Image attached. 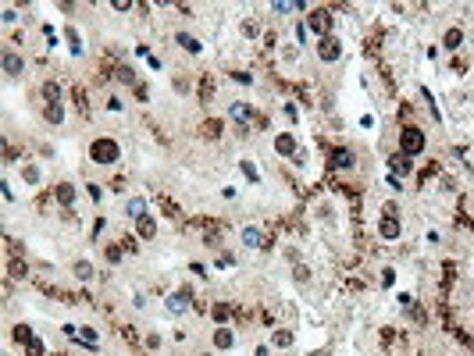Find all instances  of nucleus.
<instances>
[{
    "instance_id": "obj_1",
    "label": "nucleus",
    "mask_w": 474,
    "mask_h": 356,
    "mask_svg": "<svg viewBox=\"0 0 474 356\" xmlns=\"http://www.w3.org/2000/svg\"><path fill=\"white\" fill-rule=\"evenodd\" d=\"M121 157V146L111 139V136H100V139H93V146H89V160L93 164H114Z\"/></svg>"
},
{
    "instance_id": "obj_8",
    "label": "nucleus",
    "mask_w": 474,
    "mask_h": 356,
    "mask_svg": "<svg viewBox=\"0 0 474 356\" xmlns=\"http://www.w3.org/2000/svg\"><path fill=\"white\" fill-rule=\"evenodd\" d=\"M136 232H139V239H154V235H157V221L147 214V217L136 221Z\"/></svg>"
},
{
    "instance_id": "obj_5",
    "label": "nucleus",
    "mask_w": 474,
    "mask_h": 356,
    "mask_svg": "<svg viewBox=\"0 0 474 356\" xmlns=\"http://www.w3.org/2000/svg\"><path fill=\"white\" fill-rule=\"evenodd\" d=\"M4 71H7L11 78H18V75L25 71V65H22V57H18L14 50H4Z\"/></svg>"
},
{
    "instance_id": "obj_20",
    "label": "nucleus",
    "mask_w": 474,
    "mask_h": 356,
    "mask_svg": "<svg viewBox=\"0 0 474 356\" xmlns=\"http://www.w3.org/2000/svg\"><path fill=\"white\" fill-rule=\"evenodd\" d=\"M460 47V29H449L446 32V50H457Z\"/></svg>"
},
{
    "instance_id": "obj_16",
    "label": "nucleus",
    "mask_w": 474,
    "mask_h": 356,
    "mask_svg": "<svg viewBox=\"0 0 474 356\" xmlns=\"http://www.w3.org/2000/svg\"><path fill=\"white\" fill-rule=\"evenodd\" d=\"M214 346H218V349H229V346H232V331H229V328H218V331H214Z\"/></svg>"
},
{
    "instance_id": "obj_9",
    "label": "nucleus",
    "mask_w": 474,
    "mask_h": 356,
    "mask_svg": "<svg viewBox=\"0 0 474 356\" xmlns=\"http://www.w3.org/2000/svg\"><path fill=\"white\" fill-rule=\"evenodd\" d=\"M307 29H314V32H321V36H328V11H314L311 22H307Z\"/></svg>"
},
{
    "instance_id": "obj_18",
    "label": "nucleus",
    "mask_w": 474,
    "mask_h": 356,
    "mask_svg": "<svg viewBox=\"0 0 474 356\" xmlns=\"http://www.w3.org/2000/svg\"><path fill=\"white\" fill-rule=\"evenodd\" d=\"M75 275H79L82 282H89V278H93V264H89V260H79V264H75Z\"/></svg>"
},
{
    "instance_id": "obj_23",
    "label": "nucleus",
    "mask_w": 474,
    "mask_h": 356,
    "mask_svg": "<svg viewBox=\"0 0 474 356\" xmlns=\"http://www.w3.org/2000/svg\"><path fill=\"white\" fill-rule=\"evenodd\" d=\"M14 339H18V342H25V346H29V342H32V331H29V328H25V324H18V328H14Z\"/></svg>"
},
{
    "instance_id": "obj_13",
    "label": "nucleus",
    "mask_w": 474,
    "mask_h": 356,
    "mask_svg": "<svg viewBox=\"0 0 474 356\" xmlns=\"http://www.w3.org/2000/svg\"><path fill=\"white\" fill-rule=\"evenodd\" d=\"M229 114H232V121H236V125H242V129L250 125V107H242L239 100L232 103V107H229Z\"/></svg>"
},
{
    "instance_id": "obj_22",
    "label": "nucleus",
    "mask_w": 474,
    "mask_h": 356,
    "mask_svg": "<svg viewBox=\"0 0 474 356\" xmlns=\"http://www.w3.org/2000/svg\"><path fill=\"white\" fill-rule=\"evenodd\" d=\"M271 342H275L278 349H285V346H293V335H289V331H275V339H271Z\"/></svg>"
},
{
    "instance_id": "obj_21",
    "label": "nucleus",
    "mask_w": 474,
    "mask_h": 356,
    "mask_svg": "<svg viewBox=\"0 0 474 356\" xmlns=\"http://www.w3.org/2000/svg\"><path fill=\"white\" fill-rule=\"evenodd\" d=\"M47 118H50L54 125H61V118H65V111H61V103H50V107H47Z\"/></svg>"
},
{
    "instance_id": "obj_12",
    "label": "nucleus",
    "mask_w": 474,
    "mask_h": 356,
    "mask_svg": "<svg viewBox=\"0 0 474 356\" xmlns=\"http://www.w3.org/2000/svg\"><path fill=\"white\" fill-rule=\"evenodd\" d=\"M57 200H61L65 211H72L75 207V185H57Z\"/></svg>"
},
{
    "instance_id": "obj_3",
    "label": "nucleus",
    "mask_w": 474,
    "mask_h": 356,
    "mask_svg": "<svg viewBox=\"0 0 474 356\" xmlns=\"http://www.w3.org/2000/svg\"><path fill=\"white\" fill-rule=\"evenodd\" d=\"M339 54H342V47H339L335 36H321L317 39V57L321 61H339Z\"/></svg>"
},
{
    "instance_id": "obj_10",
    "label": "nucleus",
    "mask_w": 474,
    "mask_h": 356,
    "mask_svg": "<svg viewBox=\"0 0 474 356\" xmlns=\"http://www.w3.org/2000/svg\"><path fill=\"white\" fill-rule=\"evenodd\" d=\"M389 164H393V178H403V175H410V167H414V164H410V157H403V153H396Z\"/></svg>"
},
{
    "instance_id": "obj_30",
    "label": "nucleus",
    "mask_w": 474,
    "mask_h": 356,
    "mask_svg": "<svg viewBox=\"0 0 474 356\" xmlns=\"http://www.w3.org/2000/svg\"><path fill=\"white\" fill-rule=\"evenodd\" d=\"M296 36H300V43H307V39H311V29L300 22V25H296Z\"/></svg>"
},
{
    "instance_id": "obj_26",
    "label": "nucleus",
    "mask_w": 474,
    "mask_h": 356,
    "mask_svg": "<svg viewBox=\"0 0 474 356\" xmlns=\"http://www.w3.org/2000/svg\"><path fill=\"white\" fill-rule=\"evenodd\" d=\"M25 353H29V356H43V342H39V339H32V342L25 346Z\"/></svg>"
},
{
    "instance_id": "obj_4",
    "label": "nucleus",
    "mask_w": 474,
    "mask_h": 356,
    "mask_svg": "<svg viewBox=\"0 0 474 356\" xmlns=\"http://www.w3.org/2000/svg\"><path fill=\"white\" fill-rule=\"evenodd\" d=\"M378 232H382L385 239H399V221H396V207H385V217H382Z\"/></svg>"
},
{
    "instance_id": "obj_25",
    "label": "nucleus",
    "mask_w": 474,
    "mask_h": 356,
    "mask_svg": "<svg viewBox=\"0 0 474 356\" xmlns=\"http://www.w3.org/2000/svg\"><path fill=\"white\" fill-rule=\"evenodd\" d=\"M22 178H25L29 185H36V182H39V171H36V167H22Z\"/></svg>"
},
{
    "instance_id": "obj_24",
    "label": "nucleus",
    "mask_w": 474,
    "mask_h": 356,
    "mask_svg": "<svg viewBox=\"0 0 474 356\" xmlns=\"http://www.w3.org/2000/svg\"><path fill=\"white\" fill-rule=\"evenodd\" d=\"M178 43H182V47H186V50H193V54H196V50H200V43H196V39H193V36H186V32H182V36H178Z\"/></svg>"
},
{
    "instance_id": "obj_6",
    "label": "nucleus",
    "mask_w": 474,
    "mask_h": 356,
    "mask_svg": "<svg viewBox=\"0 0 474 356\" xmlns=\"http://www.w3.org/2000/svg\"><path fill=\"white\" fill-rule=\"evenodd\" d=\"M275 150L282 153V157H296L300 150H296V139L289 136V132H282V136H275Z\"/></svg>"
},
{
    "instance_id": "obj_2",
    "label": "nucleus",
    "mask_w": 474,
    "mask_h": 356,
    "mask_svg": "<svg viewBox=\"0 0 474 356\" xmlns=\"http://www.w3.org/2000/svg\"><path fill=\"white\" fill-rule=\"evenodd\" d=\"M421 150H424V132L414 129V125H406V129L399 132V153H403V157H417Z\"/></svg>"
},
{
    "instance_id": "obj_29",
    "label": "nucleus",
    "mask_w": 474,
    "mask_h": 356,
    "mask_svg": "<svg viewBox=\"0 0 474 356\" xmlns=\"http://www.w3.org/2000/svg\"><path fill=\"white\" fill-rule=\"evenodd\" d=\"M239 167H242V175H246V178H250V182H257V167H253V164H246V160H242V164H239Z\"/></svg>"
},
{
    "instance_id": "obj_14",
    "label": "nucleus",
    "mask_w": 474,
    "mask_h": 356,
    "mask_svg": "<svg viewBox=\"0 0 474 356\" xmlns=\"http://www.w3.org/2000/svg\"><path fill=\"white\" fill-rule=\"evenodd\" d=\"M125 214H129V217H136V221H139V217H147V203H143V200H139V196H132V200H129V203H125Z\"/></svg>"
},
{
    "instance_id": "obj_17",
    "label": "nucleus",
    "mask_w": 474,
    "mask_h": 356,
    "mask_svg": "<svg viewBox=\"0 0 474 356\" xmlns=\"http://www.w3.org/2000/svg\"><path fill=\"white\" fill-rule=\"evenodd\" d=\"M57 93H61V89H57V82H47V86H43V100H47V107H50V103H61V100H57Z\"/></svg>"
},
{
    "instance_id": "obj_27",
    "label": "nucleus",
    "mask_w": 474,
    "mask_h": 356,
    "mask_svg": "<svg viewBox=\"0 0 474 356\" xmlns=\"http://www.w3.org/2000/svg\"><path fill=\"white\" fill-rule=\"evenodd\" d=\"M242 36H250V39H253V36H260V29H257V22H242Z\"/></svg>"
},
{
    "instance_id": "obj_7",
    "label": "nucleus",
    "mask_w": 474,
    "mask_h": 356,
    "mask_svg": "<svg viewBox=\"0 0 474 356\" xmlns=\"http://www.w3.org/2000/svg\"><path fill=\"white\" fill-rule=\"evenodd\" d=\"M189 306H193V296H189V292H175V296L168 299V310H171V313H186Z\"/></svg>"
},
{
    "instance_id": "obj_19",
    "label": "nucleus",
    "mask_w": 474,
    "mask_h": 356,
    "mask_svg": "<svg viewBox=\"0 0 474 356\" xmlns=\"http://www.w3.org/2000/svg\"><path fill=\"white\" fill-rule=\"evenodd\" d=\"M68 47H72V54H75V57L82 54V39H79V32H75V29H68Z\"/></svg>"
},
{
    "instance_id": "obj_28",
    "label": "nucleus",
    "mask_w": 474,
    "mask_h": 356,
    "mask_svg": "<svg viewBox=\"0 0 474 356\" xmlns=\"http://www.w3.org/2000/svg\"><path fill=\"white\" fill-rule=\"evenodd\" d=\"M132 78H136V71H132V68H125V65L118 68V82H132Z\"/></svg>"
},
{
    "instance_id": "obj_11",
    "label": "nucleus",
    "mask_w": 474,
    "mask_h": 356,
    "mask_svg": "<svg viewBox=\"0 0 474 356\" xmlns=\"http://www.w3.org/2000/svg\"><path fill=\"white\" fill-rule=\"evenodd\" d=\"M242 242H246L250 249H260V246H264V235H260V228H253V224H250V228H242Z\"/></svg>"
},
{
    "instance_id": "obj_15",
    "label": "nucleus",
    "mask_w": 474,
    "mask_h": 356,
    "mask_svg": "<svg viewBox=\"0 0 474 356\" xmlns=\"http://www.w3.org/2000/svg\"><path fill=\"white\" fill-rule=\"evenodd\" d=\"M332 164L335 167H353V153L349 150H332Z\"/></svg>"
},
{
    "instance_id": "obj_31",
    "label": "nucleus",
    "mask_w": 474,
    "mask_h": 356,
    "mask_svg": "<svg viewBox=\"0 0 474 356\" xmlns=\"http://www.w3.org/2000/svg\"><path fill=\"white\" fill-rule=\"evenodd\" d=\"M11 275H18V278H22V275H25V264H22V260H14V264H11Z\"/></svg>"
}]
</instances>
